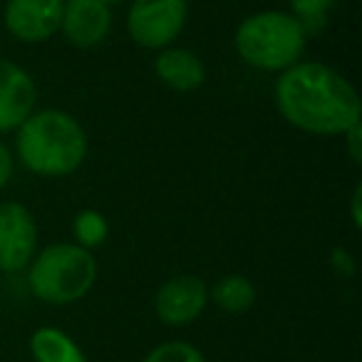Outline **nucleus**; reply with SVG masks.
I'll return each instance as SVG.
<instances>
[{"label": "nucleus", "instance_id": "423d86ee", "mask_svg": "<svg viewBox=\"0 0 362 362\" xmlns=\"http://www.w3.org/2000/svg\"><path fill=\"white\" fill-rule=\"evenodd\" d=\"M37 246V226L23 204H0V273H21L30 266Z\"/></svg>", "mask_w": 362, "mask_h": 362}, {"label": "nucleus", "instance_id": "9d476101", "mask_svg": "<svg viewBox=\"0 0 362 362\" xmlns=\"http://www.w3.org/2000/svg\"><path fill=\"white\" fill-rule=\"evenodd\" d=\"M37 90L21 65L0 60V132H13L33 115Z\"/></svg>", "mask_w": 362, "mask_h": 362}, {"label": "nucleus", "instance_id": "4468645a", "mask_svg": "<svg viewBox=\"0 0 362 362\" xmlns=\"http://www.w3.org/2000/svg\"><path fill=\"white\" fill-rule=\"evenodd\" d=\"M72 231H75V238H77V246L82 248H95L100 246L102 241L107 238V221L102 214L92 211V209H87V211H80L75 216V226H72Z\"/></svg>", "mask_w": 362, "mask_h": 362}, {"label": "nucleus", "instance_id": "f3484780", "mask_svg": "<svg viewBox=\"0 0 362 362\" xmlns=\"http://www.w3.org/2000/svg\"><path fill=\"white\" fill-rule=\"evenodd\" d=\"M13 176V159H11V151L8 146L0 141V192L8 187V181Z\"/></svg>", "mask_w": 362, "mask_h": 362}, {"label": "nucleus", "instance_id": "9b49d317", "mask_svg": "<svg viewBox=\"0 0 362 362\" xmlns=\"http://www.w3.org/2000/svg\"><path fill=\"white\" fill-rule=\"evenodd\" d=\"M154 72L166 87L176 92H194L204 85V62L192 50L164 47L154 60Z\"/></svg>", "mask_w": 362, "mask_h": 362}, {"label": "nucleus", "instance_id": "a211bd4d", "mask_svg": "<svg viewBox=\"0 0 362 362\" xmlns=\"http://www.w3.org/2000/svg\"><path fill=\"white\" fill-rule=\"evenodd\" d=\"M345 136H347V146H350L352 159L360 161L362 159V154H360V124L350 127V129L345 132Z\"/></svg>", "mask_w": 362, "mask_h": 362}, {"label": "nucleus", "instance_id": "f03ea898", "mask_svg": "<svg viewBox=\"0 0 362 362\" xmlns=\"http://www.w3.org/2000/svg\"><path fill=\"white\" fill-rule=\"evenodd\" d=\"M18 156L37 176H67L87 156V134L82 124L60 110L33 112L18 127Z\"/></svg>", "mask_w": 362, "mask_h": 362}, {"label": "nucleus", "instance_id": "dca6fc26", "mask_svg": "<svg viewBox=\"0 0 362 362\" xmlns=\"http://www.w3.org/2000/svg\"><path fill=\"white\" fill-rule=\"evenodd\" d=\"M141 362H206V360L189 342H164V345H156Z\"/></svg>", "mask_w": 362, "mask_h": 362}, {"label": "nucleus", "instance_id": "7ed1b4c3", "mask_svg": "<svg viewBox=\"0 0 362 362\" xmlns=\"http://www.w3.org/2000/svg\"><path fill=\"white\" fill-rule=\"evenodd\" d=\"M305 28L296 16L283 11H263L248 16L236 28L233 45L243 62L268 72H283L300 60L305 50Z\"/></svg>", "mask_w": 362, "mask_h": 362}, {"label": "nucleus", "instance_id": "aec40b11", "mask_svg": "<svg viewBox=\"0 0 362 362\" xmlns=\"http://www.w3.org/2000/svg\"><path fill=\"white\" fill-rule=\"evenodd\" d=\"M107 3H110V6H112V3H115V0H107Z\"/></svg>", "mask_w": 362, "mask_h": 362}, {"label": "nucleus", "instance_id": "20e7f679", "mask_svg": "<svg viewBox=\"0 0 362 362\" xmlns=\"http://www.w3.org/2000/svg\"><path fill=\"white\" fill-rule=\"evenodd\" d=\"M97 281V263L77 243H52L33 256L28 271L30 293L50 305H70L85 298Z\"/></svg>", "mask_w": 362, "mask_h": 362}, {"label": "nucleus", "instance_id": "6ab92c4d", "mask_svg": "<svg viewBox=\"0 0 362 362\" xmlns=\"http://www.w3.org/2000/svg\"><path fill=\"white\" fill-rule=\"evenodd\" d=\"M357 209H360V189H355V197H352V216H355V226L360 228V211H357Z\"/></svg>", "mask_w": 362, "mask_h": 362}, {"label": "nucleus", "instance_id": "0eeeda50", "mask_svg": "<svg viewBox=\"0 0 362 362\" xmlns=\"http://www.w3.org/2000/svg\"><path fill=\"white\" fill-rule=\"evenodd\" d=\"M65 0H8L3 21L13 37L23 42H45L60 30Z\"/></svg>", "mask_w": 362, "mask_h": 362}, {"label": "nucleus", "instance_id": "f257e3e1", "mask_svg": "<svg viewBox=\"0 0 362 362\" xmlns=\"http://www.w3.org/2000/svg\"><path fill=\"white\" fill-rule=\"evenodd\" d=\"M276 105L286 122L308 134L335 136L360 124V97L332 67L296 62L276 82Z\"/></svg>", "mask_w": 362, "mask_h": 362}, {"label": "nucleus", "instance_id": "2eb2a0df", "mask_svg": "<svg viewBox=\"0 0 362 362\" xmlns=\"http://www.w3.org/2000/svg\"><path fill=\"white\" fill-rule=\"evenodd\" d=\"M332 6H335V0H291L293 16L300 21L305 33L325 25L327 13L332 11Z\"/></svg>", "mask_w": 362, "mask_h": 362}, {"label": "nucleus", "instance_id": "6e6552de", "mask_svg": "<svg viewBox=\"0 0 362 362\" xmlns=\"http://www.w3.org/2000/svg\"><path fill=\"white\" fill-rule=\"evenodd\" d=\"M209 305V288L197 276H176L169 278L156 291L154 310L156 317L166 325H189Z\"/></svg>", "mask_w": 362, "mask_h": 362}, {"label": "nucleus", "instance_id": "ddd939ff", "mask_svg": "<svg viewBox=\"0 0 362 362\" xmlns=\"http://www.w3.org/2000/svg\"><path fill=\"white\" fill-rule=\"evenodd\" d=\"M209 298L216 303V308L226 313H243L256 303V286L246 276H223L216 286L209 291Z\"/></svg>", "mask_w": 362, "mask_h": 362}, {"label": "nucleus", "instance_id": "1a4fd4ad", "mask_svg": "<svg viewBox=\"0 0 362 362\" xmlns=\"http://www.w3.org/2000/svg\"><path fill=\"white\" fill-rule=\"evenodd\" d=\"M60 30L80 50L97 47L112 30V6L107 0H65Z\"/></svg>", "mask_w": 362, "mask_h": 362}, {"label": "nucleus", "instance_id": "39448f33", "mask_svg": "<svg viewBox=\"0 0 362 362\" xmlns=\"http://www.w3.org/2000/svg\"><path fill=\"white\" fill-rule=\"evenodd\" d=\"M187 0H134L127 13V30L136 45L164 50L187 25Z\"/></svg>", "mask_w": 362, "mask_h": 362}, {"label": "nucleus", "instance_id": "f8f14e48", "mask_svg": "<svg viewBox=\"0 0 362 362\" xmlns=\"http://www.w3.org/2000/svg\"><path fill=\"white\" fill-rule=\"evenodd\" d=\"M30 352L35 362H87L80 345L57 327H40L33 332Z\"/></svg>", "mask_w": 362, "mask_h": 362}]
</instances>
